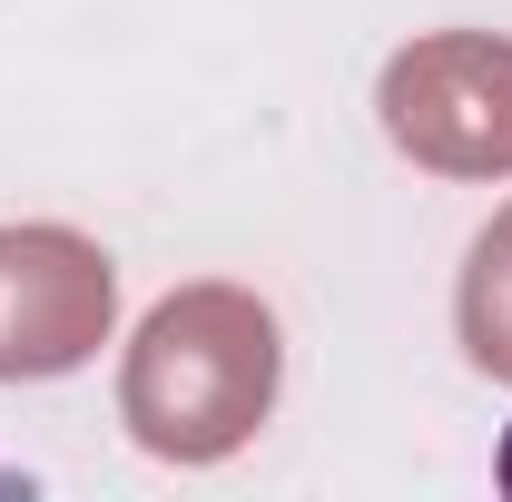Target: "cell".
Here are the masks:
<instances>
[{
    "label": "cell",
    "mask_w": 512,
    "mask_h": 502,
    "mask_svg": "<svg viewBox=\"0 0 512 502\" xmlns=\"http://www.w3.org/2000/svg\"><path fill=\"white\" fill-rule=\"evenodd\" d=\"M286 335L247 286H178L119 365V424L158 463H227L276 414Z\"/></svg>",
    "instance_id": "6da1fadb"
},
{
    "label": "cell",
    "mask_w": 512,
    "mask_h": 502,
    "mask_svg": "<svg viewBox=\"0 0 512 502\" xmlns=\"http://www.w3.org/2000/svg\"><path fill=\"white\" fill-rule=\"evenodd\" d=\"M493 473H503V493H512V434H503V463H493Z\"/></svg>",
    "instance_id": "5b68a950"
},
{
    "label": "cell",
    "mask_w": 512,
    "mask_h": 502,
    "mask_svg": "<svg viewBox=\"0 0 512 502\" xmlns=\"http://www.w3.org/2000/svg\"><path fill=\"white\" fill-rule=\"evenodd\" d=\"M384 138L434 178H512V40L434 30L384 60Z\"/></svg>",
    "instance_id": "7a4b0ae2"
},
{
    "label": "cell",
    "mask_w": 512,
    "mask_h": 502,
    "mask_svg": "<svg viewBox=\"0 0 512 502\" xmlns=\"http://www.w3.org/2000/svg\"><path fill=\"white\" fill-rule=\"evenodd\" d=\"M453 325H463V355H473L493 384H512V207L473 237V256H463Z\"/></svg>",
    "instance_id": "277c9868"
},
{
    "label": "cell",
    "mask_w": 512,
    "mask_h": 502,
    "mask_svg": "<svg viewBox=\"0 0 512 502\" xmlns=\"http://www.w3.org/2000/svg\"><path fill=\"white\" fill-rule=\"evenodd\" d=\"M119 266L79 227H0V384L79 375L109 345Z\"/></svg>",
    "instance_id": "3957f363"
}]
</instances>
